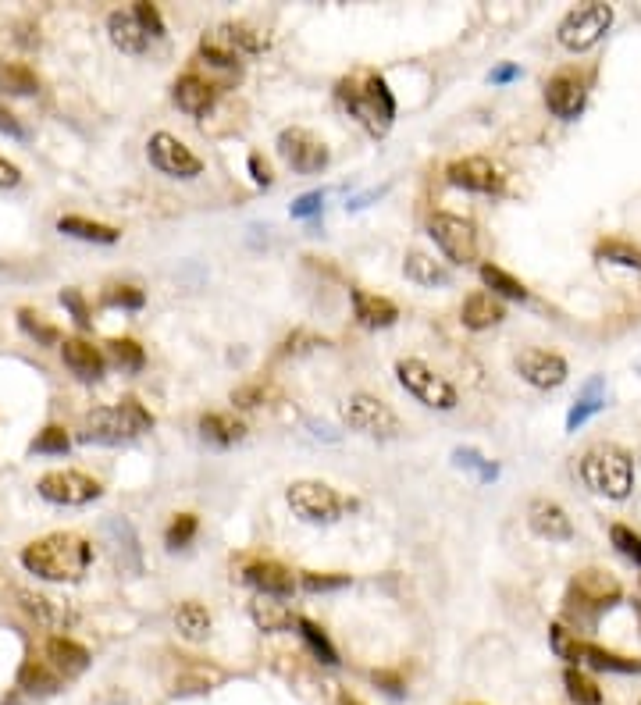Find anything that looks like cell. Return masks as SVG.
<instances>
[{
    "instance_id": "cell-1",
    "label": "cell",
    "mask_w": 641,
    "mask_h": 705,
    "mask_svg": "<svg viewBox=\"0 0 641 705\" xmlns=\"http://www.w3.org/2000/svg\"><path fill=\"white\" fill-rule=\"evenodd\" d=\"M22 567L33 577L50 584H75L93 563V545L72 531H54L47 538H36L22 549Z\"/></svg>"
},
{
    "instance_id": "cell-2",
    "label": "cell",
    "mask_w": 641,
    "mask_h": 705,
    "mask_svg": "<svg viewBox=\"0 0 641 705\" xmlns=\"http://www.w3.org/2000/svg\"><path fill=\"white\" fill-rule=\"evenodd\" d=\"M150 428H154V414L136 396H125L114 406H93L82 417L79 442L82 446H129Z\"/></svg>"
},
{
    "instance_id": "cell-3",
    "label": "cell",
    "mask_w": 641,
    "mask_h": 705,
    "mask_svg": "<svg viewBox=\"0 0 641 705\" xmlns=\"http://www.w3.org/2000/svg\"><path fill=\"white\" fill-rule=\"evenodd\" d=\"M339 100L349 111V118H357L367 136H374V139L389 136L392 122H396V97H392L389 82L378 72H360V75L342 79Z\"/></svg>"
},
{
    "instance_id": "cell-4",
    "label": "cell",
    "mask_w": 641,
    "mask_h": 705,
    "mask_svg": "<svg viewBox=\"0 0 641 705\" xmlns=\"http://www.w3.org/2000/svg\"><path fill=\"white\" fill-rule=\"evenodd\" d=\"M577 474H581L588 492L606 495L613 503H624L627 495L634 492V460L627 449L613 446V442L588 449L581 456V463H577Z\"/></svg>"
},
{
    "instance_id": "cell-5",
    "label": "cell",
    "mask_w": 641,
    "mask_h": 705,
    "mask_svg": "<svg viewBox=\"0 0 641 705\" xmlns=\"http://www.w3.org/2000/svg\"><path fill=\"white\" fill-rule=\"evenodd\" d=\"M285 503H289L293 517H300L303 524H335V520H342V513L357 506L353 499L335 492L332 485L314 478L293 481L289 492H285Z\"/></svg>"
},
{
    "instance_id": "cell-6",
    "label": "cell",
    "mask_w": 641,
    "mask_h": 705,
    "mask_svg": "<svg viewBox=\"0 0 641 705\" xmlns=\"http://www.w3.org/2000/svg\"><path fill=\"white\" fill-rule=\"evenodd\" d=\"M549 645L556 656L574 666H592V670H609V673H641V659H627L620 652L592 645V641H577V634H570L563 624L549 627Z\"/></svg>"
},
{
    "instance_id": "cell-7",
    "label": "cell",
    "mask_w": 641,
    "mask_h": 705,
    "mask_svg": "<svg viewBox=\"0 0 641 705\" xmlns=\"http://www.w3.org/2000/svg\"><path fill=\"white\" fill-rule=\"evenodd\" d=\"M396 378H399V385H403V389L410 392L421 406H428V410H442V414H449V410H456V403H460L453 385H449L435 367L424 364V360H417V357L399 360Z\"/></svg>"
},
{
    "instance_id": "cell-8",
    "label": "cell",
    "mask_w": 641,
    "mask_h": 705,
    "mask_svg": "<svg viewBox=\"0 0 641 705\" xmlns=\"http://www.w3.org/2000/svg\"><path fill=\"white\" fill-rule=\"evenodd\" d=\"M609 25H613V8L592 0V4H581V8L563 15V22L556 25V40H560L563 50L581 54V50H592L609 33Z\"/></svg>"
},
{
    "instance_id": "cell-9",
    "label": "cell",
    "mask_w": 641,
    "mask_h": 705,
    "mask_svg": "<svg viewBox=\"0 0 641 705\" xmlns=\"http://www.w3.org/2000/svg\"><path fill=\"white\" fill-rule=\"evenodd\" d=\"M342 421H346V428L360 431V435H367V438H382V442L399 438V431H403L396 410H392L385 399L371 396V392H353V396L342 403Z\"/></svg>"
},
{
    "instance_id": "cell-10",
    "label": "cell",
    "mask_w": 641,
    "mask_h": 705,
    "mask_svg": "<svg viewBox=\"0 0 641 705\" xmlns=\"http://www.w3.org/2000/svg\"><path fill=\"white\" fill-rule=\"evenodd\" d=\"M428 235L435 239V246L449 264H474L478 260V228H474L471 218L435 211L428 218Z\"/></svg>"
},
{
    "instance_id": "cell-11",
    "label": "cell",
    "mask_w": 641,
    "mask_h": 705,
    "mask_svg": "<svg viewBox=\"0 0 641 705\" xmlns=\"http://www.w3.org/2000/svg\"><path fill=\"white\" fill-rule=\"evenodd\" d=\"M100 481L82 474V470H47L36 481V495L50 506H90L93 499H100Z\"/></svg>"
},
{
    "instance_id": "cell-12",
    "label": "cell",
    "mask_w": 641,
    "mask_h": 705,
    "mask_svg": "<svg viewBox=\"0 0 641 705\" xmlns=\"http://www.w3.org/2000/svg\"><path fill=\"white\" fill-rule=\"evenodd\" d=\"M275 146H278V157L293 171H300V175H317V171H325L328 161H332L325 139H317L314 132L300 129V125L278 132Z\"/></svg>"
},
{
    "instance_id": "cell-13",
    "label": "cell",
    "mask_w": 641,
    "mask_h": 705,
    "mask_svg": "<svg viewBox=\"0 0 641 705\" xmlns=\"http://www.w3.org/2000/svg\"><path fill=\"white\" fill-rule=\"evenodd\" d=\"M567 602H570V613L592 616L595 620L599 613H606L609 606L620 602V584L609 574H602V570H581V574L570 581Z\"/></svg>"
},
{
    "instance_id": "cell-14",
    "label": "cell",
    "mask_w": 641,
    "mask_h": 705,
    "mask_svg": "<svg viewBox=\"0 0 641 705\" xmlns=\"http://www.w3.org/2000/svg\"><path fill=\"white\" fill-rule=\"evenodd\" d=\"M147 157L161 175H168V179L189 182V179H196V175H203V161L179 136H171V132H154V136L147 139Z\"/></svg>"
},
{
    "instance_id": "cell-15",
    "label": "cell",
    "mask_w": 641,
    "mask_h": 705,
    "mask_svg": "<svg viewBox=\"0 0 641 705\" xmlns=\"http://www.w3.org/2000/svg\"><path fill=\"white\" fill-rule=\"evenodd\" d=\"M446 179L449 186L481 196H499L506 189V171L488 157H460L446 168Z\"/></svg>"
},
{
    "instance_id": "cell-16",
    "label": "cell",
    "mask_w": 641,
    "mask_h": 705,
    "mask_svg": "<svg viewBox=\"0 0 641 705\" xmlns=\"http://www.w3.org/2000/svg\"><path fill=\"white\" fill-rule=\"evenodd\" d=\"M517 374L528 381L531 389H560L563 381L570 378V367L560 353L552 349H524L517 360H513Z\"/></svg>"
},
{
    "instance_id": "cell-17",
    "label": "cell",
    "mask_w": 641,
    "mask_h": 705,
    "mask_svg": "<svg viewBox=\"0 0 641 705\" xmlns=\"http://www.w3.org/2000/svg\"><path fill=\"white\" fill-rule=\"evenodd\" d=\"M585 104H588V86H585L581 75L560 72V75H552V79L545 82V107L552 111V118H560V122H574V118H581Z\"/></svg>"
},
{
    "instance_id": "cell-18",
    "label": "cell",
    "mask_w": 641,
    "mask_h": 705,
    "mask_svg": "<svg viewBox=\"0 0 641 705\" xmlns=\"http://www.w3.org/2000/svg\"><path fill=\"white\" fill-rule=\"evenodd\" d=\"M171 100H175V107H179L182 114H189V118H207V114L214 111V104H218V86H214L211 79H203V75L186 72L171 86Z\"/></svg>"
},
{
    "instance_id": "cell-19",
    "label": "cell",
    "mask_w": 641,
    "mask_h": 705,
    "mask_svg": "<svg viewBox=\"0 0 641 705\" xmlns=\"http://www.w3.org/2000/svg\"><path fill=\"white\" fill-rule=\"evenodd\" d=\"M243 577L250 588H257V595H264V599H289V595L296 592V577L289 567H282V563L275 560H257L250 563V567H243Z\"/></svg>"
},
{
    "instance_id": "cell-20",
    "label": "cell",
    "mask_w": 641,
    "mask_h": 705,
    "mask_svg": "<svg viewBox=\"0 0 641 705\" xmlns=\"http://www.w3.org/2000/svg\"><path fill=\"white\" fill-rule=\"evenodd\" d=\"M528 524L538 538H549V542H570L574 538V524H570L567 510L552 499H531Z\"/></svg>"
},
{
    "instance_id": "cell-21",
    "label": "cell",
    "mask_w": 641,
    "mask_h": 705,
    "mask_svg": "<svg viewBox=\"0 0 641 705\" xmlns=\"http://www.w3.org/2000/svg\"><path fill=\"white\" fill-rule=\"evenodd\" d=\"M349 303H353V317L360 325L378 332V328H392L399 321V307L389 296H378V292L367 289H349Z\"/></svg>"
},
{
    "instance_id": "cell-22",
    "label": "cell",
    "mask_w": 641,
    "mask_h": 705,
    "mask_svg": "<svg viewBox=\"0 0 641 705\" xmlns=\"http://www.w3.org/2000/svg\"><path fill=\"white\" fill-rule=\"evenodd\" d=\"M61 357H65V367L82 381H97L104 378V367H107V357L100 353L93 342L86 339H65L61 342Z\"/></svg>"
},
{
    "instance_id": "cell-23",
    "label": "cell",
    "mask_w": 641,
    "mask_h": 705,
    "mask_svg": "<svg viewBox=\"0 0 641 705\" xmlns=\"http://www.w3.org/2000/svg\"><path fill=\"white\" fill-rule=\"evenodd\" d=\"M506 317V310H503V303L495 300L492 292H471L467 300H463V307H460V325L463 328H471V332H485V328H495L499 321Z\"/></svg>"
},
{
    "instance_id": "cell-24",
    "label": "cell",
    "mask_w": 641,
    "mask_h": 705,
    "mask_svg": "<svg viewBox=\"0 0 641 705\" xmlns=\"http://www.w3.org/2000/svg\"><path fill=\"white\" fill-rule=\"evenodd\" d=\"M107 36H111V43L122 50V54H132V57H139L150 47V36L139 29L132 11H111V15H107Z\"/></svg>"
},
{
    "instance_id": "cell-25",
    "label": "cell",
    "mask_w": 641,
    "mask_h": 705,
    "mask_svg": "<svg viewBox=\"0 0 641 705\" xmlns=\"http://www.w3.org/2000/svg\"><path fill=\"white\" fill-rule=\"evenodd\" d=\"M47 663L54 666L61 677H79V673L90 666V652L72 638H50L47 641Z\"/></svg>"
},
{
    "instance_id": "cell-26",
    "label": "cell",
    "mask_w": 641,
    "mask_h": 705,
    "mask_svg": "<svg viewBox=\"0 0 641 705\" xmlns=\"http://www.w3.org/2000/svg\"><path fill=\"white\" fill-rule=\"evenodd\" d=\"M57 232L61 235H72V239H82V243H100V246H111L122 239V232L114 225H104V221H90V218H79V214H68V218H57Z\"/></svg>"
},
{
    "instance_id": "cell-27",
    "label": "cell",
    "mask_w": 641,
    "mask_h": 705,
    "mask_svg": "<svg viewBox=\"0 0 641 705\" xmlns=\"http://www.w3.org/2000/svg\"><path fill=\"white\" fill-rule=\"evenodd\" d=\"M602 410H606V381H602V378H588L585 389H581V396H577V403L570 406L567 431L585 428V424L592 421L595 414H602Z\"/></svg>"
},
{
    "instance_id": "cell-28",
    "label": "cell",
    "mask_w": 641,
    "mask_h": 705,
    "mask_svg": "<svg viewBox=\"0 0 641 705\" xmlns=\"http://www.w3.org/2000/svg\"><path fill=\"white\" fill-rule=\"evenodd\" d=\"M200 435H203V442H211V446H218V449H228L246 438V424L232 414H203Z\"/></svg>"
},
{
    "instance_id": "cell-29",
    "label": "cell",
    "mask_w": 641,
    "mask_h": 705,
    "mask_svg": "<svg viewBox=\"0 0 641 705\" xmlns=\"http://www.w3.org/2000/svg\"><path fill=\"white\" fill-rule=\"evenodd\" d=\"M61 681L65 677L50 663H40V659H25L22 670H18V688L25 695H54V691H61Z\"/></svg>"
},
{
    "instance_id": "cell-30",
    "label": "cell",
    "mask_w": 641,
    "mask_h": 705,
    "mask_svg": "<svg viewBox=\"0 0 641 705\" xmlns=\"http://www.w3.org/2000/svg\"><path fill=\"white\" fill-rule=\"evenodd\" d=\"M250 616L264 634H282V631H293L296 627L293 609L282 606V602H275V599H264V595H260L257 602H250Z\"/></svg>"
},
{
    "instance_id": "cell-31",
    "label": "cell",
    "mask_w": 641,
    "mask_h": 705,
    "mask_svg": "<svg viewBox=\"0 0 641 705\" xmlns=\"http://www.w3.org/2000/svg\"><path fill=\"white\" fill-rule=\"evenodd\" d=\"M403 275L410 278V282L424 285V289H435V285H449V268H442L439 260L428 257V253L421 250H410L403 257Z\"/></svg>"
},
{
    "instance_id": "cell-32",
    "label": "cell",
    "mask_w": 641,
    "mask_h": 705,
    "mask_svg": "<svg viewBox=\"0 0 641 705\" xmlns=\"http://www.w3.org/2000/svg\"><path fill=\"white\" fill-rule=\"evenodd\" d=\"M211 613H207V606L196 599H186L179 609H175V627H179V634L186 641H203L207 634H211Z\"/></svg>"
},
{
    "instance_id": "cell-33",
    "label": "cell",
    "mask_w": 641,
    "mask_h": 705,
    "mask_svg": "<svg viewBox=\"0 0 641 705\" xmlns=\"http://www.w3.org/2000/svg\"><path fill=\"white\" fill-rule=\"evenodd\" d=\"M478 275H481V282H485V292H492L495 300H499V296H503V300H528V285L517 282V278L499 268V264H481Z\"/></svg>"
},
{
    "instance_id": "cell-34",
    "label": "cell",
    "mask_w": 641,
    "mask_h": 705,
    "mask_svg": "<svg viewBox=\"0 0 641 705\" xmlns=\"http://www.w3.org/2000/svg\"><path fill=\"white\" fill-rule=\"evenodd\" d=\"M0 93H11V97H33L40 93V79L29 65H18V61H0Z\"/></svg>"
},
{
    "instance_id": "cell-35",
    "label": "cell",
    "mask_w": 641,
    "mask_h": 705,
    "mask_svg": "<svg viewBox=\"0 0 641 705\" xmlns=\"http://www.w3.org/2000/svg\"><path fill=\"white\" fill-rule=\"evenodd\" d=\"M595 257L602 264H617V268H631V271H641V246L627 243V239H602L595 246Z\"/></svg>"
},
{
    "instance_id": "cell-36",
    "label": "cell",
    "mask_w": 641,
    "mask_h": 705,
    "mask_svg": "<svg viewBox=\"0 0 641 705\" xmlns=\"http://www.w3.org/2000/svg\"><path fill=\"white\" fill-rule=\"evenodd\" d=\"M296 631H300V638L307 641V649L314 652V659H321L325 666L339 663V652H335V645L328 641V634L321 631L314 620H307V616H296Z\"/></svg>"
},
{
    "instance_id": "cell-37",
    "label": "cell",
    "mask_w": 641,
    "mask_h": 705,
    "mask_svg": "<svg viewBox=\"0 0 641 705\" xmlns=\"http://www.w3.org/2000/svg\"><path fill=\"white\" fill-rule=\"evenodd\" d=\"M18 599H22V609L29 616H36L40 624H47V627H61V624H68L72 616L65 613V609L57 606L54 599H47V595H33V592H18Z\"/></svg>"
},
{
    "instance_id": "cell-38",
    "label": "cell",
    "mask_w": 641,
    "mask_h": 705,
    "mask_svg": "<svg viewBox=\"0 0 641 705\" xmlns=\"http://www.w3.org/2000/svg\"><path fill=\"white\" fill-rule=\"evenodd\" d=\"M563 684H567L570 702H577V705H602L599 684H595L588 673H581V666H567V670H563Z\"/></svg>"
},
{
    "instance_id": "cell-39",
    "label": "cell",
    "mask_w": 641,
    "mask_h": 705,
    "mask_svg": "<svg viewBox=\"0 0 641 705\" xmlns=\"http://www.w3.org/2000/svg\"><path fill=\"white\" fill-rule=\"evenodd\" d=\"M107 357L114 360V364L122 367V371L136 374L147 367V349L139 346L136 339H111L107 342Z\"/></svg>"
},
{
    "instance_id": "cell-40",
    "label": "cell",
    "mask_w": 641,
    "mask_h": 705,
    "mask_svg": "<svg viewBox=\"0 0 641 705\" xmlns=\"http://www.w3.org/2000/svg\"><path fill=\"white\" fill-rule=\"evenodd\" d=\"M72 449V435H68L61 424H47L40 435L33 438L29 453H43V456H65Z\"/></svg>"
},
{
    "instance_id": "cell-41",
    "label": "cell",
    "mask_w": 641,
    "mask_h": 705,
    "mask_svg": "<svg viewBox=\"0 0 641 705\" xmlns=\"http://www.w3.org/2000/svg\"><path fill=\"white\" fill-rule=\"evenodd\" d=\"M196 531H200V520H196V513H175V520H171L168 531H164V545H168L171 552L186 549V545L196 538Z\"/></svg>"
},
{
    "instance_id": "cell-42",
    "label": "cell",
    "mask_w": 641,
    "mask_h": 705,
    "mask_svg": "<svg viewBox=\"0 0 641 705\" xmlns=\"http://www.w3.org/2000/svg\"><path fill=\"white\" fill-rule=\"evenodd\" d=\"M18 325H22L25 335H33L40 346H61V332L54 325H47V321H40V314H33V310H18Z\"/></svg>"
},
{
    "instance_id": "cell-43",
    "label": "cell",
    "mask_w": 641,
    "mask_h": 705,
    "mask_svg": "<svg viewBox=\"0 0 641 705\" xmlns=\"http://www.w3.org/2000/svg\"><path fill=\"white\" fill-rule=\"evenodd\" d=\"M104 307L143 310L147 307V296H143V289H136V285H111V289L104 292Z\"/></svg>"
},
{
    "instance_id": "cell-44",
    "label": "cell",
    "mask_w": 641,
    "mask_h": 705,
    "mask_svg": "<svg viewBox=\"0 0 641 705\" xmlns=\"http://www.w3.org/2000/svg\"><path fill=\"white\" fill-rule=\"evenodd\" d=\"M609 542H613V549H617L620 556H627V560L641 567V535L638 531H631L627 524H613L609 527Z\"/></svg>"
},
{
    "instance_id": "cell-45",
    "label": "cell",
    "mask_w": 641,
    "mask_h": 705,
    "mask_svg": "<svg viewBox=\"0 0 641 705\" xmlns=\"http://www.w3.org/2000/svg\"><path fill=\"white\" fill-rule=\"evenodd\" d=\"M453 460L460 463V467L474 470V474H478V481H495V478H499V467H495L492 460H485L478 449H456Z\"/></svg>"
},
{
    "instance_id": "cell-46",
    "label": "cell",
    "mask_w": 641,
    "mask_h": 705,
    "mask_svg": "<svg viewBox=\"0 0 641 705\" xmlns=\"http://www.w3.org/2000/svg\"><path fill=\"white\" fill-rule=\"evenodd\" d=\"M132 18L139 22V29L150 36V40H161L164 36V18L161 11L154 8V4H147V0H139L136 8H132Z\"/></svg>"
},
{
    "instance_id": "cell-47",
    "label": "cell",
    "mask_w": 641,
    "mask_h": 705,
    "mask_svg": "<svg viewBox=\"0 0 641 705\" xmlns=\"http://www.w3.org/2000/svg\"><path fill=\"white\" fill-rule=\"evenodd\" d=\"M300 584L307 592H335V588H346L349 574H317V570H303Z\"/></svg>"
},
{
    "instance_id": "cell-48",
    "label": "cell",
    "mask_w": 641,
    "mask_h": 705,
    "mask_svg": "<svg viewBox=\"0 0 641 705\" xmlns=\"http://www.w3.org/2000/svg\"><path fill=\"white\" fill-rule=\"evenodd\" d=\"M61 307L72 314V321L79 328H90L93 325V321H90V307H86V300H82L79 289H61Z\"/></svg>"
},
{
    "instance_id": "cell-49",
    "label": "cell",
    "mask_w": 641,
    "mask_h": 705,
    "mask_svg": "<svg viewBox=\"0 0 641 705\" xmlns=\"http://www.w3.org/2000/svg\"><path fill=\"white\" fill-rule=\"evenodd\" d=\"M321 207H325V193H321V189H314V193L296 196L293 207H289V214H293V218H300V221H307V218H317V214H321Z\"/></svg>"
},
{
    "instance_id": "cell-50",
    "label": "cell",
    "mask_w": 641,
    "mask_h": 705,
    "mask_svg": "<svg viewBox=\"0 0 641 705\" xmlns=\"http://www.w3.org/2000/svg\"><path fill=\"white\" fill-rule=\"evenodd\" d=\"M264 385H243V389H236L232 392V403L239 406V410H253V406H260L264 403Z\"/></svg>"
},
{
    "instance_id": "cell-51",
    "label": "cell",
    "mask_w": 641,
    "mask_h": 705,
    "mask_svg": "<svg viewBox=\"0 0 641 705\" xmlns=\"http://www.w3.org/2000/svg\"><path fill=\"white\" fill-rule=\"evenodd\" d=\"M246 168H250V179L257 182V186L268 189L271 182H275V175H271V164L264 161L260 154H250V161H246Z\"/></svg>"
},
{
    "instance_id": "cell-52",
    "label": "cell",
    "mask_w": 641,
    "mask_h": 705,
    "mask_svg": "<svg viewBox=\"0 0 641 705\" xmlns=\"http://www.w3.org/2000/svg\"><path fill=\"white\" fill-rule=\"evenodd\" d=\"M371 681L374 684H378V688H382V691H389V695H403V677H399V673H392V670H374L371 673Z\"/></svg>"
},
{
    "instance_id": "cell-53",
    "label": "cell",
    "mask_w": 641,
    "mask_h": 705,
    "mask_svg": "<svg viewBox=\"0 0 641 705\" xmlns=\"http://www.w3.org/2000/svg\"><path fill=\"white\" fill-rule=\"evenodd\" d=\"M22 186V168L8 157H0V189H15Z\"/></svg>"
},
{
    "instance_id": "cell-54",
    "label": "cell",
    "mask_w": 641,
    "mask_h": 705,
    "mask_svg": "<svg viewBox=\"0 0 641 705\" xmlns=\"http://www.w3.org/2000/svg\"><path fill=\"white\" fill-rule=\"evenodd\" d=\"M0 132H8L11 139H29V129H25V125L18 122V118L8 111V107H0Z\"/></svg>"
},
{
    "instance_id": "cell-55",
    "label": "cell",
    "mask_w": 641,
    "mask_h": 705,
    "mask_svg": "<svg viewBox=\"0 0 641 705\" xmlns=\"http://www.w3.org/2000/svg\"><path fill=\"white\" fill-rule=\"evenodd\" d=\"M517 75H520V68H517V65H499L492 75H488V79H492L495 86H503V82H513V79H517Z\"/></svg>"
},
{
    "instance_id": "cell-56",
    "label": "cell",
    "mask_w": 641,
    "mask_h": 705,
    "mask_svg": "<svg viewBox=\"0 0 641 705\" xmlns=\"http://www.w3.org/2000/svg\"><path fill=\"white\" fill-rule=\"evenodd\" d=\"M339 705H360V702H357V698H353V695H342V698H339Z\"/></svg>"
}]
</instances>
